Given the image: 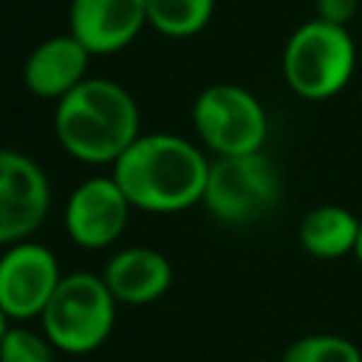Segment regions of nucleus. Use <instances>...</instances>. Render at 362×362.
<instances>
[{
  "mask_svg": "<svg viewBox=\"0 0 362 362\" xmlns=\"http://www.w3.org/2000/svg\"><path fill=\"white\" fill-rule=\"evenodd\" d=\"M209 158L175 133H141L110 167L113 178L141 212H181L204 201Z\"/></svg>",
  "mask_w": 362,
  "mask_h": 362,
  "instance_id": "f257e3e1",
  "label": "nucleus"
},
{
  "mask_svg": "<svg viewBox=\"0 0 362 362\" xmlns=\"http://www.w3.org/2000/svg\"><path fill=\"white\" fill-rule=\"evenodd\" d=\"M54 136L76 161L113 164L141 136L139 102L119 82L88 76L54 102Z\"/></svg>",
  "mask_w": 362,
  "mask_h": 362,
  "instance_id": "f03ea898",
  "label": "nucleus"
},
{
  "mask_svg": "<svg viewBox=\"0 0 362 362\" xmlns=\"http://www.w3.org/2000/svg\"><path fill=\"white\" fill-rule=\"evenodd\" d=\"M116 305L119 303L105 286L102 274L71 272L62 274L57 291L40 314V328L57 351L85 356L110 339Z\"/></svg>",
  "mask_w": 362,
  "mask_h": 362,
  "instance_id": "7ed1b4c3",
  "label": "nucleus"
},
{
  "mask_svg": "<svg viewBox=\"0 0 362 362\" xmlns=\"http://www.w3.org/2000/svg\"><path fill=\"white\" fill-rule=\"evenodd\" d=\"M356 45L345 25L308 20L291 31L283 48L286 85L311 102L337 96L354 76Z\"/></svg>",
  "mask_w": 362,
  "mask_h": 362,
  "instance_id": "20e7f679",
  "label": "nucleus"
},
{
  "mask_svg": "<svg viewBox=\"0 0 362 362\" xmlns=\"http://www.w3.org/2000/svg\"><path fill=\"white\" fill-rule=\"evenodd\" d=\"M277 167L257 153L215 156L206 175L204 206L206 212L229 226H246L269 215L280 201Z\"/></svg>",
  "mask_w": 362,
  "mask_h": 362,
  "instance_id": "39448f33",
  "label": "nucleus"
},
{
  "mask_svg": "<svg viewBox=\"0 0 362 362\" xmlns=\"http://www.w3.org/2000/svg\"><path fill=\"white\" fill-rule=\"evenodd\" d=\"M192 127L198 141L215 156L257 153L269 136V119L260 99L232 82L206 85L195 96Z\"/></svg>",
  "mask_w": 362,
  "mask_h": 362,
  "instance_id": "423d86ee",
  "label": "nucleus"
},
{
  "mask_svg": "<svg viewBox=\"0 0 362 362\" xmlns=\"http://www.w3.org/2000/svg\"><path fill=\"white\" fill-rule=\"evenodd\" d=\"M62 280L57 255L37 240H17L0 255V308L8 320H40Z\"/></svg>",
  "mask_w": 362,
  "mask_h": 362,
  "instance_id": "0eeeda50",
  "label": "nucleus"
},
{
  "mask_svg": "<svg viewBox=\"0 0 362 362\" xmlns=\"http://www.w3.org/2000/svg\"><path fill=\"white\" fill-rule=\"evenodd\" d=\"M51 184L25 153L0 147V246L28 240L48 218Z\"/></svg>",
  "mask_w": 362,
  "mask_h": 362,
  "instance_id": "6e6552de",
  "label": "nucleus"
},
{
  "mask_svg": "<svg viewBox=\"0 0 362 362\" xmlns=\"http://www.w3.org/2000/svg\"><path fill=\"white\" fill-rule=\"evenodd\" d=\"M130 209L133 204L113 173L90 175L68 195L62 215L65 232L82 249H107L122 238Z\"/></svg>",
  "mask_w": 362,
  "mask_h": 362,
  "instance_id": "1a4fd4ad",
  "label": "nucleus"
},
{
  "mask_svg": "<svg viewBox=\"0 0 362 362\" xmlns=\"http://www.w3.org/2000/svg\"><path fill=\"white\" fill-rule=\"evenodd\" d=\"M147 25V0H71L68 31L93 54L127 48Z\"/></svg>",
  "mask_w": 362,
  "mask_h": 362,
  "instance_id": "9d476101",
  "label": "nucleus"
},
{
  "mask_svg": "<svg viewBox=\"0 0 362 362\" xmlns=\"http://www.w3.org/2000/svg\"><path fill=\"white\" fill-rule=\"evenodd\" d=\"M90 51L68 31L42 40L23 62V85L48 102L62 99L68 90H74L82 79H88L90 68Z\"/></svg>",
  "mask_w": 362,
  "mask_h": 362,
  "instance_id": "9b49d317",
  "label": "nucleus"
},
{
  "mask_svg": "<svg viewBox=\"0 0 362 362\" xmlns=\"http://www.w3.org/2000/svg\"><path fill=\"white\" fill-rule=\"evenodd\" d=\"M102 280L119 305H150L173 286V266L158 249L127 246L110 255Z\"/></svg>",
  "mask_w": 362,
  "mask_h": 362,
  "instance_id": "f8f14e48",
  "label": "nucleus"
},
{
  "mask_svg": "<svg viewBox=\"0 0 362 362\" xmlns=\"http://www.w3.org/2000/svg\"><path fill=\"white\" fill-rule=\"evenodd\" d=\"M359 226L362 221L351 209L339 204H320L305 212V218L300 221L297 238L311 257L334 260L356 249Z\"/></svg>",
  "mask_w": 362,
  "mask_h": 362,
  "instance_id": "ddd939ff",
  "label": "nucleus"
},
{
  "mask_svg": "<svg viewBox=\"0 0 362 362\" xmlns=\"http://www.w3.org/2000/svg\"><path fill=\"white\" fill-rule=\"evenodd\" d=\"M215 0H147V25L170 40L195 37L212 20Z\"/></svg>",
  "mask_w": 362,
  "mask_h": 362,
  "instance_id": "4468645a",
  "label": "nucleus"
},
{
  "mask_svg": "<svg viewBox=\"0 0 362 362\" xmlns=\"http://www.w3.org/2000/svg\"><path fill=\"white\" fill-rule=\"evenodd\" d=\"M280 362H362V351L339 334H305L283 351Z\"/></svg>",
  "mask_w": 362,
  "mask_h": 362,
  "instance_id": "2eb2a0df",
  "label": "nucleus"
},
{
  "mask_svg": "<svg viewBox=\"0 0 362 362\" xmlns=\"http://www.w3.org/2000/svg\"><path fill=\"white\" fill-rule=\"evenodd\" d=\"M57 348L42 331L8 325L0 339V362H57Z\"/></svg>",
  "mask_w": 362,
  "mask_h": 362,
  "instance_id": "dca6fc26",
  "label": "nucleus"
},
{
  "mask_svg": "<svg viewBox=\"0 0 362 362\" xmlns=\"http://www.w3.org/2000/svg\"><path fill=\"white\" fill-rule=\"evenodd\" d=\"M356 8H359V0H317V17L345 28L356 17Z\"/></svg>",
  "mask_w": 362,
  "mask_h": 362,
  "instance_id": "f3484780",
  "label": "nucleus"
},
{
  "mask_svg": "<svg viewBox=\"0 0 362 362\" xmlns=\"http://www.w3.org/2000/svg\"><path fill=\"white\" fill-rule=\"evenodd\" d=\"M8 325H11V320H8V317H6V311L0 308V339H3V334H6V328H8Z\"/></svg>",
  "mask_w": 362,
  "mask_h": 362,
  "instance_id": "a211bd4d",
  "label": "nucleus"
},
{
  "mask_svg": "<svg viewBox=\"0 0 362 362\" xmlns=\"http://www.w3.org/2000/svg\"><path fill=\"white\" fill-rule=\"evenodd\" d=\"M354 255H356V260H359V266H362V226H359V238H356V249H354Z\"/></svg>",
  "mask_w": 362,
  "mask_h": 362,
  "instance_id": "6ab92c4d",
  "label": "nucleus"
},
{
  "mask_svg": "<svg viewBox=\"0 0 362 362\" xmlns=\"http://www.w3.org/2000/svg\"><path fill=\"white\" fill-rule=\"evenodd\" d=\"M252 362H266V359H252Z\"/></svg>",
  "mask_w": 362,
  "mask_h": 362,
  "instance_id": "aec40b11",
  "label": "nucleus"
}]
</instances>
